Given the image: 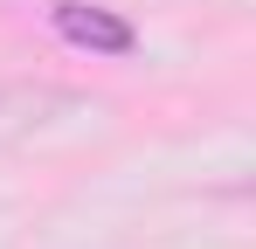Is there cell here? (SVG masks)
I'll return each mask as SVG.
<instances>
[{
    "label": "cell",
    "mask_w": 256,
    "mask_h": 249,
    "mask_svg": "<svg viewBox=\"0 0 256 249\" xmlns=\"http://www.w3.org/2000/svg\"><path fill=\"white\" fill-rule=\"evenodd\" d=\"M48 28L70 42V48H90V56H132V42H138L118 14L84 7V0H56V7H48Z\"/></svg>",
    "instance_id": "1"
}]
</instances>
